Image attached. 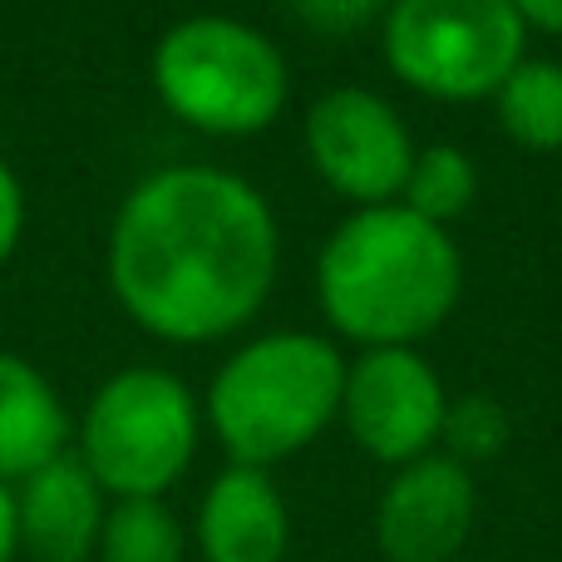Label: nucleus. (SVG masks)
Returning a JSON list of instances; mask_svg holds the SVG:
<instances>
[{"mask_svg":"<svg viewBox=\"0 0 562 562\" xmlns=\"http://www.w3.org/2000/svg\"><path fill=\"white\" fill-rule=\"evenodd\" d=\"M277 262L281 227L262 188L213 164L138 178L109 227V291L168 346H213L252 326Z\"/></svg>","mask_w":562,"mask_h":562,"instance_id":"f257e3e1","label":"nucleus"},{"mask_svg":"<svg viewBox=\"0 0 562 562\" xmlns=\"http://www.w3.org/2000/svg\"><path fill=\"white\" fill-rule=\"evenodd\" d=\"M464 257L449 227L415 217L405 203L356 207L316 257V306L340 340L366 350L435 336L459 306Z\"/></svg>","mask_w":562,"mask_h":562,"instance_id":"f03ea898","label":"nucleus"},{"mask_svg":"<svg viewBox=\"0 0 562 562\" xmlns=\"http://www.w3.org/2000/svg\"><path fill=\"white\" fill-rule=\"evenodd\" d=\"M346 366L350 360L330 346V336L272 330L217 366L203 415L233 464L272 469L316 445L340 415Z\"/></svg>","mask_w":562,"mask_h":562,"instance_id":"7ed1b4c3","label":"nucleus"},{"mask_svg":"<svg viewBox=\"0 0 562 562\" xmlns=\"http://www.w3.org/2000/svg\"><path fill=\"white\" fill-rule=\"evenodd\" d=\"M148 75L178 124L213 138L262 134L291 99V69L277 40L237 15H188L168 25Z\"/></svg>","mask_w":562,"mask_h":562,"instance_id":"20e7f679","label":"nucleus"},{"mask_svg":"<svg viewBox=\"0 0 562 562\" xmlns=\"http://www.w3.org/2000/svg\"><path fill=\"white\" fill-rule=\"evenodd\" d=\"M198 435L193 390L164 366H128L85 405L75 454L109 498H164L193 464Z\"/></svg>","mask_w":562,"mask_h":562,"instance_id":"39448f33","label":"nucleus"},{"mask_svg":"<svg viewBox=\"0 0 562 562\" xmlns=\"http://www.w3.org/2000/svg\"><path fill=\"white\" fill-rule=\"evenodd\" d=\"M380 49L415 94L479 104L528 59V25L514 0H390Z\"/></svg>","mask_w":562,"mask_h":562,"instance_id":"423d86ee","label":"nucleus"},{"mask_svg":"<svg viewBox=\"0 0 562 562\" xmlns=\"http://www.w3.org/2000/svg\"><path fill=\"white\" fill-rule=\"evenodd\" d=\"M415 138L400 109L375 89H330L306 109V158L330 193L356 207H385L405 193Z\"/></svg>","mask_w":562,"mask_h":562,"instance_id":"0eeeda50","label":"nucleus"},{"mask_svg":"<svg viewBox=\"0 0 562 562\" xmlns=\"http://www.w3.org/2000/svg\"><path fill=\"white\" fill-rule=\"evenodd\" d=\"M445 415L449 390L419 350H360L346 366L340 419H346L350 439L380 464L405 469L435 454L439 435H445Z\"/></svg>","mask_w":562,"mask_h":562,"instance_id":"6e6552de","label":"nucleus"},{"mask_svg":"<svg viewBox=\"0 0 562 562\" xmlns=\"http://www.w3.org/2000/svg\"><path fill=\"white\" fill-rule=\"evenodd\" d=\"M474 514V474L449 454H425L385 484L375 504V543L385 562H459Z\"/></svg>","mask_w":562,"mask_h":562,"instance_id":"1a4fd4ad","label":"nucleus"},{"mask_svg":"<svg viewBox=\"0 0 562 562\" xmlns=\"http://www.w3.org/2000/svg\"><path fill=\"white\" fill-rule=\"evenodd\" d=\"M104 514L109 494L94 484L85 459L69 449L15 488L20 553H30L35 562H89L99 548Z\"/></svg>","mask_w":562,"mask_h":562,"instance_id":"9d476101","label":"nucleus"},{"mask_svg":"<svg viewBox=\"0 0 562 562\" xmlns=\"http://www.w3.org/2000/svg\"><path fill=\"white\" fill-rule=\"evenodd\" d=\"M291 543L286 498L267 469L227 464L207 484L198 508V553L203 562H281Z\"/></svg>","mask_w":562,"mask_h":562,"instance_id":"9b49d317","label":"nucleus"},{"mask_svg":"<svg viewBox=\"0 0 562 562\" xmlns=\"http://www.w3.org/2000/svg\"><path fill=\"white\" fill-rule=\"evenodd\" d=\"M75 445L59 390L45 370H35L25 356L0 350V484H25Z\"/></svg>","mask_w":562,"mask_h":562,"instance_id":"f8f14e48","label":"nucleus"},{"mask_svg":"<svg viewBox=\"0 0 562 562\" xmlns=\"http://www.w3.org/2000/svg\"><path fill=\"white\" fill-rule=\"evenodd\" d=\"M498 128L508 144L528 154H558L562 148V65L528 55L494 94Z\"/></svg>","mask_w":562,"mask_h":562,"instance_id":"ddd939ff","label":"nucleus"},{"mask_svg":"<svg viewBox=\"0 0 562 562\" xmlns=\"http://www.w3.org/2000/svg\"><path fill=\"white\" fill-rule=\"evenodd\" d=\"M183 524L164 498H114L99 528V562H183Z\"/></svg>","mask_w":562,"mask_h":562,"instance_id":"4468645a","label":"nucleus"},{"mask_svg":"<svg viewBox=\"0 0 562 562\" xmlns=\"http://www.w3.org/2000/svg\"><path fill=\"white\" fill-rule=\"evenodd\" d=\"M479 198V168L464 148L454 144H429L415 154L409 164V178H405V193L400 203L409 207L415 217L435 227H449L454 217H464Z\"/></svg>","mask_w":562,"mask_h":562,"instance_id":"2eb2a0df","label":"nucleus"},{"mask_svg":"<svg viewBox=\"0 0 562 562\" xmlns=\"http://www.w3.org/2000/svg\"><path fill=\"white\" fill-rule=\"evenodd\" d=\"M449 459L459 464H484V459H498L508 445V415L498 400L488 395H464V400H449V415H445V435H439Z\"/></svg>","mask_w":562,"mask_h":562,"instance_id":"dca6fc26","label":"nucleus"},{"mask_svg":"<svg viewBox=\"0 0 562 562\" xmlns=\"http://www.w3.org/2000/svg\"><path fill=\"white\" fill-rule=\"evenodd\" d=\"M291 10L316 35H356V30L385 20L390 0H291Z\"/></svg>","mask_w":562,"mask_h":562,"instance_id":"f3484780","label":"nucleus"},{"mask_svg":"<svg viewBox=\"0 0 562 562\" xmlns=\"http://www.w3.org/2000/svg\"><path fill=\"white\" fill-rule=\"evenodd\" d=\"M25 188H20V178H15V168L0 158V267L15 257V247H20V237H25Z\"/></svg>","mask_w":562,"mask_h":562,"instance_id":"a211bd4d","label":"nucleus"},{"mask_svg":"<svg viewBox=\"0 0 562 562\" xmlns=\"http://www.w3.org/2000/svg\"><path fill=\"white\" fill-rule=\"evenodd\" d=\"M514 10L528 30H543V35L562 40V0H514Z\"/></svg>","mask_w":562,"mask_h":562,"instance_id":"6ab92c4d","label":"nucleus"},{"mask_svg":"<svg viewBox=\"0 0 562 562\" xmlns=\"http://www.w3.org/2000/svg\"><path fill=\"white\" fill-rule=\"evenodd\" d=\"M20 553V538H15V488L0 484V562H10Z\"/></svg>","mask_w":562,"mask_h":562,"instance_id":"aec40b11","label":"nucleus"}]
</instances>
